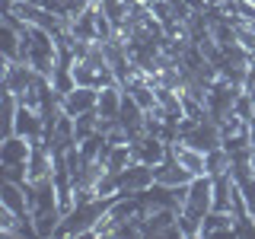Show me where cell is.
<instances>
[{
	"label": "cell",
	"instance_id": "6da1fadb",
	"mask_svg": "<svg viewBox=\"0 0 255 239\" xmlns=\"http://www.w3.org/2000/svg\"><path fill=\"white\" fill-rule=\"evenodd\" d=\"M211 211H214V179L211 175H195L188 185L185 204L179 207L182 236H201V223Z\"/></svg>",
	"mask_w": 255,
	"mask_h": 239
},
{
	"label": "cell",
	"instance_id": "7a4b0ae2",
	"mask_svg": "<svg viewBox=\"0 0 255 239\" xmlns=\"http://www.w3.org/2000/svg\"><path fill=\"white\" fill-rule=\"evenodd\" d=\"M115 204V198H83L64 214L61 227L54 236H93V230L99 227V220L109 214V207Z\"/></svg>",
	"mask_w": 255,
	"mask_h": 239
},
{
	"label": "cell",
	"instance_id": "3957f363",
	"mask_svg": "<svg viewBox=\"0 0 255 239\" xmlns=\"http://www.w3.org/2000/svg\"><path fill=\"white\" fill-rule=\"evenodd\" d=\"M22 61L29 67H35L38 74L51 77L54 67H58V38L45 29H35L26 22V32H22Z\"/></svg>",
	"mask_w": 255,
	"mask_h": 239
},
{
	"label": "cell",
	"instance_id": "277c9868",
	"mask_svg": "<svg viewBox=\"0 0 255 239\" xmlns=\"http://www.w3.org/2000/svg\"><path fill=\"white\" fill-rule=\"evenodd\" d=\"M13 134L26 137L29 143H42L45 140V115H42V109L19 102V112H16V121H13Z\"/></svg>",
	"mask_w": 255,
	"mask_h": 239
},
{
	"label": "cell",
	"instance_id": "5b68a950",
	"mask_svg": "<svg viewBox=\"0 0 255 239\" xmlns=\"http://www.w3.org/2000/svg\"><path fill=\"white\" fill-rule=\"evenodd\" d=\"M153 182H156L153 179V166L137 163V159H134L128 169L118 172V195H143Z\"/></svg>",
	"mask_w": 255,
	"mask_h": 239
},
{
	"label": "cell",
	"instance_id": "8992f818",
	"mask_svg": "<svg viewBox=\"0 0 255 239\" xmlns=\"http://www.w3.org/2000/svg\"><path fill=\"white\" fill-rule=\"evenodd\" d=\"M131 150H134V159H137V163L156 166V163H163V159H166V153H169V140L147 131V134H140V137L131 140Z\"/></svg>",
	"mask_w": 255,
	"mask_h": 239
},
{
	"label": "cell",
	"instance_id": "52a82bcc",
	"mask_svg": "<svg viewBox=\"0 0 255 239\" xmlns=\"http://www.w3.org/2000/svg\"><path fill=\"white\" fill-rule=\"evenodd\" d=\"M96 106H99V90H96V86H74L70 93L61 96V109L67 112L70 118L96 112Z\"/></svg>",
	"mask_w": 255,
	"mask_h": 239
},
{
	"label": "cell",
	"instance_id": "ba28073f",
	"mask_svg": "<svg viewBox=\"0 0 255 239\" xmlns=\"http://www.w3.org/2000/svg\"><path fill=\"white\" fill-rule=\"evenodd\" d=\"M153 179L159 182V185H172V188H179V185H188L195 175H191V172H188L172 153H166L163 163H156V166H153Z\"/></svg>",
	"mask_w": 255,
	"mask_h": 239
},
{
	"label": "cell",
	"instance_id": "9c48e42d",
	"mask_svg": "<svg viewBox=\"0 0 255 239\" xmlns=\"http://www.w3.org/2000/svg\"><path fill=\"white\" fill-rule=\"evenodd\" d=\"M118 124L125 127L128 140H134V137H140V134H147V112H143L128 93H125V106H122V115H118Z\"/></svg>",
	"mask_w": 255,
	"mask_h": 239
},
{
	"label": "cell",
	"instance_id": "30bf717a",
	"mask_svg": "<svg viewBox=\"0 0 255 239\" xmlns=\"http://www.w3.org/2000/svg\"><path fill=\"white\" fill-rule=\"evenodd\" d=\"M32 143L19 134H6L0 143V166H29Z\"/></svg>",
	"mask_w": 255,
	"mask_h": 239
},
{
	"label": "cell",
	"instance_id": "8fae6325",
	"mask_svg": "<svg viewBox=\"0 0 255 239\" xmlns=\"http://www.w3.org/2000/svg\"><path fill=\"white\" fill-rule=\"evenodd\" d=\"M70 38L74 42H99V6H90L70 22Z\"/></svg>",
	"mask_w": 255,
	"mask_h": 239
},
{
	"label": "cell",
	"instance_id": "7c38bea8",
	"mask_svg": "<svg viewBox=\"0 0 255 239\" xmlns=\"http://www.w3.org/2000/svg\"><path fill=\"white\" fill-rule=\"evenodd\" d=\"M169 153L179 159V163L185 166L191 175H204V150H198V147H191V143H185V140L175 137V140L169 143Z\"/></svg>",
	"mask_w": 255,
	"mask_h": 239
},
{
	"label": "cell",
	"instance_id": "4fadbf2b",
	"mask_svg": "<svg viewBox=\"0 0 255 239\" xmlns=\"http://www.w3.org/2000/svg\"><path fill=\"white\" fill-rule=\"evenodd\" d=\"M99 163L106 166L109 172H122V169H128V166L134 163V150H131V143H106V150H102Z\"/></svg>",
	"mask_w": 255,
	"mask_h": 239
},
{
	"label": "cell",
	"instance_id": "5bb4252c",
	"mask_svg": "<svg viewBox=\"0 0 255 239\" xmlns=\"http://www.w3.org/2000/svg\"><path fill=\"white\" fill-rule=\"evenodd\" d=\"M42 6H48L54 16H61L64 22H74L80 13H86L96 0H38Z\"/></svg>",
	"mask_w": 255,
	"mask_h": 239
},
{
	"label": "cell",
	"instance_id": "9a60e30c",
	"mask_svg": "<svg viewBox=\"0 0 255 239\" xmlns=\"http://www.w3.org/2000/svg\"><path fill=\"white\" fill-rule=\"evenodd\" d=\"M230 163H233V156H230L227 147H214L204 153V175H211V179H217V175H227L230 172Z\"/></svg>",
	"mask_w": 255,
	"mask_h": 239
},
{
	"label": "cell",
	"instance_id": "2e32d148",
	"mask_svg": "<svg viewBox=\"0 0 255 239\" xmlns=\"http://www.w3.org/2000/svg\"><path fill=\"white\" fill-rule=\"evenodd\" d=\"M236 230V217L223 211H211L201 223V236H217V233H233Z\"/></svg>",
	"mask_w": 255,
	"mask_h": 239
},
{
	"label": "cell",
	"instance_id": "e0dca14e",
	"mask_svg": "<svg viewBox=\"0 0 255 239\" xmlns=\"http://www.w3.org/2000/svg\"><path fill=\"white\" fill-rule=\"evenodd\" d=\"M243 90L249 93V96H255V58H252V64H249V70H246V83H243Z\"/></svg>",
	"mask_w": 255,
	"mask_h": 239
},
{
	"label": "cell",
	"instance_id": "ac0fdd59",
	"mask_svg": "<svg viewBox=\"0 0 255 239\" xmlns=\"http://www.w3.org/2000/svg\"><path fill=\"white\" fill-rule=\"evenodd\" d=\"M3 3H13V0H3Z\"/></svg>",
	"mask_w": 255,
	"mask_h": 239
}]
</instances>
